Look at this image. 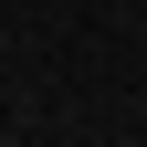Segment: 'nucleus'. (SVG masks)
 Listing matches in <instances>:
<instances>
[{"instance_id":"obj_1","label":"nucleus","mask_w":147,"mask_h":147,"mask_svg":"<svg viewBox=\"0 0 147 147\" xmlns=\"http://www.w3.org/2000/svg\"><path fill=\"white\" fill-rule=\"evenodd\" d=\"M0 147H11V137H0Z\"/></svg>"}]
</instances>
